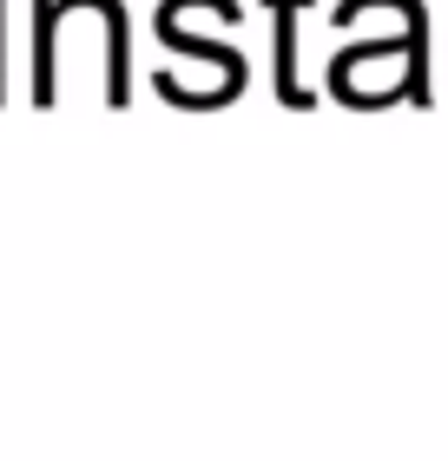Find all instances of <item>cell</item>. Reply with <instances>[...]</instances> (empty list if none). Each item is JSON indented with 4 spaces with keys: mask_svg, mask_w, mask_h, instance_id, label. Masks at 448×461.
<instances>
[{
    "mask_svg": "<svg viewBox=\"0 0 448 461\" xmlns=\"http://www.w3.org/2000/svg\"><path fill=\"white\" fill-rule=\"evenodd\" d=\"M297 7L304 0H270V14H277V93H284V106H310V93L297 86Z\"/></svg>",
    "mask_w": 448,
    "mask_h": 461,
    "instance_id": "1",
    "label": "cell"
}]
</instances>
